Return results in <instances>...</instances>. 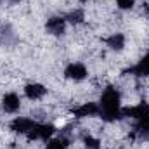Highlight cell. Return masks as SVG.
Returning a JSON list of instances; mask_svg holds the SVG:
<instances>
[{
  "instance_id": "cell-1",
  "label": "cell",
  "mask_w": 149,
  "mask_h": 149,
  "mask_svg": "<svg viewBox=\"0 0 149 149\" xmlns=\"http://www.w3.org/2000/svg\"><path fill=\"white\" fill-rule=\"evenodd\" d=\"M121 92L118 87L108 85L99 97V116L106 123H114L121 118Z\"/></svg>"
},
{
  "instance_id": "cell-2",
  "label": "cell",
  "mask_w": 149,
  "mask_h": 149,
  "mask_svg": "<svg viewBox=\"0 0 149 149\" xmlns=\"http://www.w3.org/2000/svg\"><path fill=\"white\" fill-rule=\"evenodd\" d=\"M56 127L52 123H47V121H37V125L33 127V130L26 135V139L30 142H47L50 137L56 135Z\"/></svg>"
},
{
  "instance_id": "cell-3",
  "label": "cell",
  "mask_w": 149,
  "mask_h": 149,
  "mask_svg": "<svg viewBox=\"0 0 149 149\" xmlns=\"http://www.w3.org/2000/svg\"><path fill=\"white\" fill-rule=\"evenodd\" d=\"M37 125V121L33 120V118H30V116H16L10 123H9V130L12 132V134H16V135H28L31 130H33V127Z\"/></svg>"
},
{
  "instance_id": "cell-4",
  "label": "cell",
  "mask_w": 149,
  "mask_h": 149,
  "mask_svg": "<svg viewBox=\"0 0 149 149\" xmlns=\"http://www.w3.org/2000/svg\"><path fill=\"white\" fill-rule=\"evenodd\" d=\"M64 78L70 80V81H74V83L83 81V80L88 78V70H87V66H85L83 63L73 61V63H70V64L64 68Z\"/></svg>"
},
{
  "instance_id": "cell-5",
  "label": "cell",
  "mask_w": 149,
  "mask_h": 149,
  "mask_svg": "<svg viewBox=\"0 0 149 149\" xmlns=\"http://www.w3.org/2000/svg\"><path fill=\"white\" fill-rule=\"evenodd\" d=\"M76 120H85V118H94V116H99V102H94V101H87V102H81L80 106H74L71 109Z\"/></svg>"
},
{
  "instance_id": "cell-6",
  "label": "cell",
  "mask_w": 149,
  "mask_h": 149,
  "mask_svg": "<svg viewBox=\"0 0 149 149\" xmlns=\"http://www.w3.org/2000/svg\"><path fill=\"white\" fill-rule=\"evenodd\" d=\"M66 28H68V21L64 19V16H52L45 23V31L50 37H63L66 33Z\"/></svg>"
},
{
  "instance_id": "cell-7",
  "label": "cell",
  "mask_w": 149,
  "mask_h": 149,
  "mask_svg": "<svg viewBox=\"0 0 149 149\" xmlns=\"http://www.w3.org/2000/svg\"><path fill=\"white\" fill-rule=\"evenodd\" d=\"M21 97H19V94H16V92H5L3 95H2V109L3 113H7V114H16V113L21 109Z\"/></svg>"
},
{
  "instance_id": "cell-8",
  "label": "cell",
  "mask_w": 149,
  "mask_h": 149,
  "mask_svg": "<svg viewBox=\"0 0 149 149\" xmlns=\"http://www.w3.org/2000/svg\"><path fill=\"white\" fill-rule=\"evenodd\" d=\"M23 92H24V97L28 99V101H42L45 95H47V87L45 85H42V83H38V81H33V83H26L24 85V88H23Z\"/></svg>"
},
{
  "instance_id": "cell-9",
  "label": "cell",
  "mask_w": 149,
  "mask_h": 149,
  "mask_svg": "<svg viewBox=\"0 0 149 149\" xmlns=\"http://www.w3.org/2000/svg\"><path fill=\"white\" fill-rule=\"evenodd\" d=\"M104 43L108 45V49L113 50V52H121V50H125V47H127V37H125L121 31H114L109 37L104 38Z\"/></svg>"
},
{
  "instance_id": "cell-10",
  "label": "cell",
  "mask_w": 149,
  "mask_h": 149,
  "mask_svg": "<svg viewBox=\"0 0 149 149\" xmlns=\"http://www.w3.org/2000/svg\"><path fill=\"white\" fill-rule=\"evenodd\" d=\"M71 146H73L71 137L61 134V135H54V137H50V139L45 142V148L43 149H70Z\"/></svg>"
},
{
  "instance_id": "cell-11",
  "label": "cell",
  "mask_w": 149,
  "mask_h": 149,
  "mask_svg": "<svg viewBox=\"0 0 149 149\" xmlns=\"http://www.w3.org/2000/svg\"><path fill=\"white\" fill-rule=\"evenodd\" d=\"M130 73L134 76H137V78H149V52L144 54L137 61V64L130 70Z\"/></svg>"
},
{
  "instance_id": "cell-12",
  "label": "cell",
  "mask_w": 149,
  "mask_h": 149,
  "mask_svg": "<svg viewBox=\"0 0 149 149\" xmlns=\"http://www.w3.org/2000/svg\"><path fill=\"white\" fill-rule=\"evenodd\" d=\"M64 19H66L70 24L80 26V24H83V23H85L87 16H85V10H83V9H71V10L64 16Z\"/></svg>"
},
{
  "instance_id": "cell-13",
  "label": "cell",
  "mask_w": 149,
  "mask_h": 149,
  "mask_svg": "<svg viewBox=\"0 0 149 149\" xmlns=\"http://www.w3.org/2000/svg\"><path fill=\"white\" fill-rule=\"evenodd\" d=\"M81 144H83V149H101L102 148V141L99 137L92 135L90 132L81 137Z\"/></svg>"
},
{
  "instance_id": "cell-14",
  "label": "cell",
  "mask_w": 149,
  "mask_h": 149,
  "mask_svg": "<svg viewBox=\"0 0 149 149\" xmlns=\"http://www.w3.org/2000/svg\"><path fill=\"white\" fill-rule=\"evenodd\" d=\"M16 33H14V30L7 24V26H2L0 28V43L2 45H10V43H14L16 42Z\"/></svg>"
},
{
  "instance_id": "cell-15",
  "label": "cell",
  "mask_w": 149,
  "mask_h": 149,
  "mask_svg": "<svg viewBox=\"0 0 149 149\" xmlns=\"http://www.w3.org/2000/svg\"><path fill=\"white\" fill-rule=\"evenodd\" d=\"M135 132L139 135H144V137H149V114L146 118L135 121Z\"/></svg>"
},
{
  "instance_id": "cell-16",
  "label": "cell",
  "mask_w": 149,
  "mask_h": 149,
  "mask_svg": "<svg viewBox=\"0 0 149 149\" xmlns=\"http://www.w3.org/2000/svg\"><path fill=\"white\" fill-rule=\"evenodd\" d=\"M120 10H130L135 7V0H114Z\"/></svg>"
},
{
  "instance_id": "cell-17",
  "label": "cell",
  "mask_w": 149,
  "mask_h": 149,
  "mask_svg": "<svg viewBox=\"0 0 149 149\" xmlns=\"http://www.w3.org/2000/svg\"><path fill=\"white\" fill-rule=\"evenodd\" d=\"M9 2H10V3H19L21 0H9Z\"/></svg>"
},
{
  "instance_id": "cell-18",
  "label": "cell",
  "mask_w": 149,
  "mask_h": 149,
  "mask_svg": "<svg viewBox=\"0 0 149 149\" xmlns=\"http://www.w3.org/2000/svg\"><path fill=\"white\" fill-rule=\"evenodd\" d=\"M78 2H81V3H85V2H88V0H78Z\"/></svg>"
},
{
  "instance_id": "cell-19",
  "label": "cell",
  "mask_w": 149,
  "mask_h": 149,
  "mask_svg": "<svg viewBox=\"0 0 149 149\" xmlns=\"http://www.w3.org/2000/svg\"><path fill=\"white\" fill-rule=\"evenodd\" d=\"M0 3H2V0H0Z\"/></svg>"
}]
</instances>
